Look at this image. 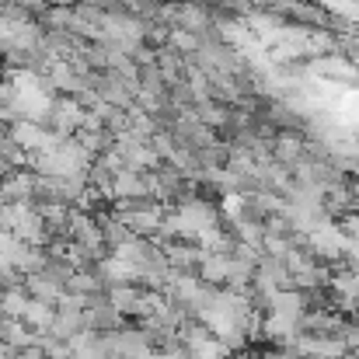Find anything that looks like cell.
Listing matches in <instances>:
<instances>
[{
    "label": "cell",
    "instance_id": "obj_7",
    "mask_svg": "<svg viewBox=\"0 0 359 359\" xmlns=\"http://www.w3.org/2000/svg\"><path fill=\"white\" fill-rule=\"evenodd\" d=\"M116 4H119V0H116Z\"/></svg>",
    "mask_w": 359,
    "mask_h": 359
},
{
    "label": "cell",
    "instance_id": "obj_4",
    "mask_svg": "<svg viewBox=\"0 0 359 359\" xmlns=\"http://www.w3.org/2000/svg\"><path fill=\"white\" fill-rule=\"evenodd\" d=\"M105 297H109V304H112V307H116L119 314H133L143 293H140L136 286H129V283H122V286H109V293H105Z\"/></svg>",
    "mask_w": 359,
    "mask_h": 359
},
{
    "label": "cell",
    "instance_id": "obj_3",
    "mask_svg": "<svg viewBox=\"0 0 359 359\" xmlns=\"http://www.w3.org/2000/svg\"><path fill=\"white\" fill-rule=\"evenodd\" d=\"M21 321H25V328H32L35 335H49V328H53V321H56V307H53V304H42V300H32Z\"/></svg>",
    "mask_w": 359,
    "mask_h": 359
},
{
    "label": "cell",
    "instance_id": "obj_2",
    "mask_svg": "<svg viewBox=\"0 0 359 359\" xmlns=\"http://www.w3.org/2000/svg\"><path fill=\"white\" fill-rule=\"evenodd\" d=\"M81 332H88V325H84V311H60V307H56V321H53L49 335L60 339V342H74Z\"/></svg>",
    "mask_w": 359,
    "mask_h": 359
},
{
    "label": "cell",
    "instance_id": "obj_5",
    "mask_svg": "<svg viewBox=\"0 0 359 359\" xmlns=\"http://www.w3.org/2000/svg\"><path fill=\"white\" fill-rule=\"evenodd\" d=\"M279 161H297V154H300V143L297 140H279Z\"/></svg>",
    "mask_w": 359,
    "mask_h": 359
},
{
    "label": "cell",
    "instance_id": "obj_1",
    "mask_svg": "<svg viewBox=\"0 0 359 359\" xmlns=\"http://www.w3.org/2000/svg\"><path fill=\"white\" fill-rule=\"evenodd\" d=\"M25 293H28L32 300H42V304L60 307V300H63L67 286H60L56 279H49L46 272H39V276H28V279H25Z\"/></svg>",
    "mask_w": 359,
    "mask_h": 359
},
{
    "label": "cell",
    "instance_id": "obj_6",
    "mask_svg": "<svg viewBox=\"0 0 359 359\" xmlns=\"http://www.w3.org/2000/svg\"><path fill=\"white\" fill-rule=\"evenodd\" d=\"M18 359H46V353H42V346H28L18 353Z\"/></svg>",
    "mask_w": 359,
    "mask_h": 359
}]
</instances>
